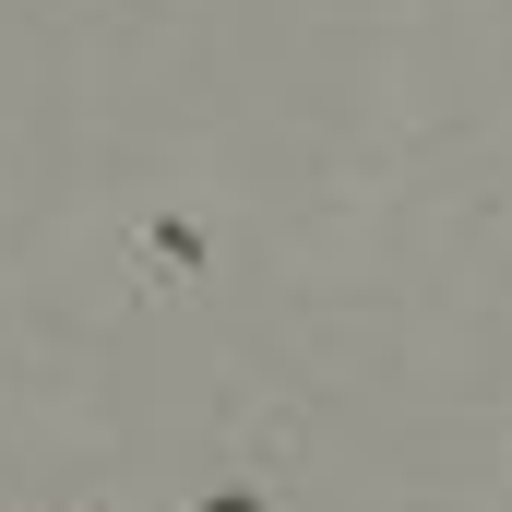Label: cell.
Wrapping results in <instances>:
<instances>
[{"mask_svg": "<svg viewBox=\"0 0 512 512\" xmlns=\"http://www.w3.org/2000/svg\"><path fill=\"white\" fill-rule=\"evenodd\" d=\"M203 286H215V203L143 191L131 203V298L167 310V298H203Z\"/></svg>", "mask_w": 512, "mask_h": 512, "instance_id": "obj_1", "label": "cell"}, {"mask_svg": "<svg viewBox=\"0 0 512 512\" xmlns=\"http://www.w3.org/2000/svg\"><path fill=\"white\" fill-rule=\"evenodd\" d=\"M179 512H298V417H251Z\"/></svg>", "mask_w": 512, "mask_h": 512, "instance_id": "obj_2", "label": "cell"}]
</instances>
